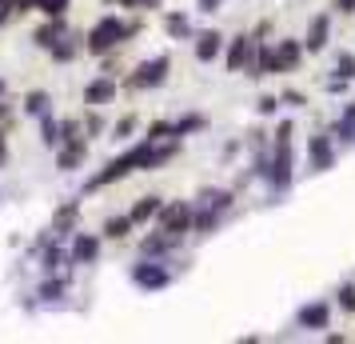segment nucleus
I'll return each mask as SVG.
<instances>
[{
	"label": "nucleus",
	"instance_id": "nucleus-1",
	"mask_svg": "<svg viewBox=\"0 0 355 344\" xmlns=\"http://www.w3.org/2000/svg\"><path fill=\"white\" fill-rule=\"evenodd\" d=\"M180 152V140L176 136H168V140H140V145H132L128 152H120V156H112V161L104 164L100 172H92L88 181H84V193H100V188H108V184L124 181V177H132V172H148V168H160V164H168L172 156Z\"/></svg>",
	"mask_w": 355,
	"mask_h": 344
},
{
	"label": "nucleus",
	"instance_id": "nucleus-2",
	"mask_svg": "<svg viewBox=\"0 0 355 344\" xmlns=\"http://www.w3.org/2000/svg\"><path fill=\"white\" fill-rule=\"evenodd\" d=\"M140 33V24L136 20H120V17H100L92 28H88V36H84V49L92 52V56H108V52H116L120 44H128V36Z\"/></svg>",
	"mask_w": 355,
	"mask_h": 344
},
{
	"label": "nucleus",
	"instance_id": "nucleus-3",
	"mask_svg": "<svg viewBox=\"0 0 355 344\" xmlns=\"http://www.w3.org/2000/svg\"><path fill=\"white\" fill-rule=\"evenodd\" d=\"M168 72H172V56H152L144 65H136V72L124 76V88L128 92H144V88H160L168 81Z\"/></svg>",
	"mask_w": 355,
	"mask_h": 344
},
{
	"label": "nucleus",
	"instance_id": "nucleus-4",
	"mask_svg": "<svg viewBox=\"0 0 355 344\" xmlns=\"http://www.w3.org/2000/svg\"><path fill=\"white\" fill-rule=\"evenodd\" d=\"M291 168H295V161H291V140H275L272 161H268V177H263V181L272 184V193H288L291 188Z\"/></svg>",
	"mask_w": 355,
	"mask_h": 344
},
{
	"label": "nucleus",
	"instance_id": "nucleus-5",
	"mask_svg": "<svg viewBox=\"0 0 355 344\" xmlns=\"http://www.w3.org/2000/svg\"><path fill=\"white\" fill-rule=\"evenodd\" d=\"M192 216H196V204L192 200H168L156 216V229L172 232V236H184V232H192Z\"/></svg>",
	"mask_w": 355,
	"mask_h": 344
},
{
	"label": "nucleus",
	"instance_id": "nucleus-6",
	"mask_svg": "<svg viewBox=\"0 0 355 344\" xmlns=\"http://www.w3.org/2000/svg\"><path fill=\"white\" fill-rule=\"evenodd\" d=\"M132 284L136 288H144V293H156V288H168L172 284V272H168V264L164 261H140L132 268Z\"/></svg>",
	"mask_w": 355,
	"mask_h": 344
},
{
	"label": "nucleus",
	"instance_id": "nucleus-7",
	"mask_svg": "<svg viewBox=\"0 0 355 344\" xmlns=\"http://www.w3.org/2000/svg\"><path fill=\"white\" fill-rule=\"evenodd\" d=\"M252 52H256V36L252 33H240L227 40V52H224V68L227 72H243L248 60H252Z\"/></svg>",
	"mask_w": 355,
	"mask_h": 344
},
{
	"label": "nucleus",
	"instance_id": "nucleus-8",
	"mask_svg": "<svg viewBox=\"0 0 355 344\" xmlns=\"http://www.w3.org/2000/svg\"><path fill=\"white\" fill-rule=\"evenodd\" d=\"M88 145H92L88 136H80V140H60V145H56V168H60V172H76V168L88 161Z\"/></svg>",
	"mask_w": 355,
	"mask_h": 344
},
{
	"label": "nucleus",
	"instance_id": "nucleus-9",
	"mask_svg": "<svg viewBox=\"0 0 355 344\" xmlns=\"http://www.w3.org/2000/svg\"><path fill=\"white\" fill-rule=\"evenodd\" d=\"M307 161H311V172H327V168L336 164V145H331L327 132H315V136L307 140Z\"/></svg>",
	"mask_w": 355,
	"mask_h": 344
},
{
	"label": "nucleus",
	"instance_id": "nucleus-10",
	"mask_svg": "<svg viewBox=\"0 0 355 344\" xmlns=\"http://www.w3.org/2000/svg\"><path fill=\"white\" fill-rule=\"evenodd\" d=\"M116 92H120V81L116 76H96V81L84 84V104L88 108H104V104H112Z\"/></svg>",
	"mask_w": 355,
	"mask_h": 344
},
{
	"label": "nucleus",
	"instance_id": "nucleus-11",
	"mask_svg": "<svg viewBox=\"0 0 355 344\" xmlns=\"http://www.w3.org/2000/svg\"><path fill=\"white\" fill-rule=\"evenodd\" d=\"M252 81H263V76H275L279 72V65H275V44H263V40H256V52H252V60H248V68H243Z\"/></svg>",
	"mask_w": 355,
	"mask_h": 344
},
{
	"label": "nucleus",
	"instance_id": "nucleus-12",
	"mask_svg": "<svg viewBox=\"0 0 355 344\" xmlns=\"http://www.w3.org/2000/svg\"><path fill=\"white\" fill-rule=\"evenodd\" d=\"M180 240L184 236H172V232H148L144 240H140V256H148V261H164L168 252H176L180 248Z\"/></svg>",
	"mask_w": 355,
	"mask_h": 344
},
{
	"label": "nucleus",
	"instance_id": "nucleus-13",
	"mask_svg": "<svg viewBox=\"0 0 355 344\" xmlns=\"http://www.w3.org/2000/svg\"><path fill=\"white\" fill-rule=\"evenodd\" d=\"M327 320H331V304H323V300H311V304H304V309L295 312V325L311 328V332L327 328Z\"/></svg>",
	"mask_w": 355,
	"mask_h": 344
},
{
	"label": "nucleus",
	"instance_id": "nucleus-14",
	"mask_svg": "<svg viewBox=\"0 0 355 344\" xmlns=\"http://www.w3.org/2000/svg\"><path fill=\"white\" fill-rule=\"evenodd\" d=\"M327 40H331V17L320 13V17H311V24H307L304 49L307 52H323V49H327Z\"/></svg>",
	"mask_w": 355,
	"mask_h": 344
},
{
	"label": "nucleus",
	"instance_id": "nucleus-15",
	"mask_svg": "<svg viewBox=\"0 0 355 344\" xmlns=\"http://www.w3.org/2000/svg\"><path fill=\"white\" fill-rule=\"evenodd\" d=\"M72 264H96L100 256V236L96 232H76V240H72Z\"/></svg>",
	"mask_w": 355,
	"mask_h": 344
},
{
	"label": "nucleus",
	"instance_id": "nucleus-16",
	"mask_svg": "<svg viewBox=\"0 0 355 344\" xmlns=\"http://www.w3.org/2000/svg\"><path fill=\"white\" fill-rule=\"evenodd\" d=\"M220 52H224V36L216 33V28H204V33L196 36V60H200V65L220 60Z\"/></svg>",
	"mask_w": 355,
	"mask_h": 344
},
{
	"label": "nucleus",
	"instance_id": "nucleus-17",
	"mask_svg": "<svg viewBox=\"0 0 355 344\" xmlns=\"http://www.w3.org/2000/svg\"><path fill=\"white\" fill-rule=\"evenodd\" d=\"M304 40H279L275 44V65H279V72H295V68L304 65Z\"/></svg>",
	"mask_w": 355,
	"mask_h": 344
},
{
	"label": "nucleus",
	"instance_id": "nucleus-18",
	"mask_svg": "<svg viewBox=\"0 0 355 344\" xmlns=\"http://www.w3.org/2000/svg\"><path fill=\"white\" fill-rule=\"evenodd\" d=\"M64 33H68L64 17H49V20H44V24H40V28L33 33V44H36V49H44V52H49V49H52V44H56V40H60Z\"/></svg>",
	"mask_w": 355,
	"mask_h": 344
},
{
	"label": "nucleus",
	"instance_id": "nucleus-19",
	"mask_svg": "<svg viewBox=\"0 0 355 344\" xmlns=\"http://www.w3.org/2000/svg\"><path fill=\"white\" fill-rule=\"evenodd\" d=\"M331 72H336V76L327 81V92H343V88L355 81V56H352V52H339V56H336V68H331Z\"/></svg>",
	"mask_w": 355,
	"mask_h": 344
},
{
	"label": "nucleus",
	"instance_id": "nucleus-20",
	"mask_svg": "<svg viewBox=\"0 0 355 344\" xmlns=\"http://www.w3.org/2000/svg\"><path fill=\"white\" fill-rule=\"evenodd\" d=\"M232 200H236L232 188H200V197H196L192 204H200V208H216V213H227Z\"/></svg>",
	"mask_w": 355,
	"mask_h": 344
},
{
	"label": "nucleus",
	"instance_id": "nucleus-21",
	"mask_svg": "<svg viewBox=\"0 0 355 344\" xmlns=\"http://www.w3.org/2000/svg\"><path fill=\"white\" fill-rule=\"evenodd\" d=\"M76 220H80V204H76V200H64V204L56 208V216H52V232L64 236V232L76 229Z\"/></svg>",
	"mask_w": 355,
	"mask_h": 344
},
{
	"label": "nucleus",
	"instance_id": "nucleus-22",
	"mask_svg": "<svg viewBox=\"0 0 355 344\" xmlns=\"http://www.w3.org/2000/svg\"><path fill=\"white\" fill-rule=\"evenodd\" d=\"M80 52H84V40H76V36L64 33V36H60V40L49 49V56H52V60H60V65H68V60H76Z\"/></svg>",
	"mask_w": 355,
	"mask_h": 344
},
{
	"label": "nucleus",
	"instance_id": "nucleus-23",
	"mask_svg": "<svg viewBox=\"0 0 355 344\" xmlns=\"http://www.w3.org/2000/svg\"><path fill=\"white\" fill-rule=\"evenodd\" d=\"M160 208H164V200L148 193V197H140L136 204H132V213H128V216L136 220V224H148V220H156V216H160Z\"/></svg>",
	"mask_w": 355,
	"mask_h": 344
},
{
	"label": "nucleus",
	"instance_id": "nucleus-24",
	"mask_svg": "<svg viewBox=\"0 0 355 344\" xmlns=\"http://www.w3.org/2000/svg\"><path fill=\"white\" fill-rule=\"evenodd\" d=\"M164 33L172 36V40H192V20H188V13H168L164 17Z\"/></svg>",
	"mask_w": 355,
	"mask_h": 344
},
{
	"label": "nucleus",
	"instance_id": "nucleus-25",
	"mask_svg": "<svg viewBox=\"0 0 355 344\" xmlns=\"http://www.w3.org/2000/svg\"><path fill=\"white\" fill-rule=\"evenodd\" d=\"M24 113L36 116V120H40V116H49V113H52V97L44 92V88H33V92H24Z\"/></svg>",
	"mask_w": 355,
	"mask_h": 344
},
{
	"label": "nucleus",
	"instance_id": "nucleus-26",
	"mask_svg": "<svg viewBox=\"0 0 355 344\" xmlns=\"http://www.w3.org/2000/svg\"><path fill=\"white\" fill-rule=\"evenodd\" d=\"M204 129H208V116H200V113L172 120V136H176V140H184V136H192V132H204Z\"/></svg>",
	"mask_w": 355,
	"mask_h": 344
},
{
	"label": "nucleus",
	"instance_id": "nucleus-27",
	"mask_svg": "<svg viewBox=\"0 0 355 344\" xmlns=\"http://www.w3.org/2000/svg\"><path fill=\"white\" fill-rule=\"evenodd\" d=\"M132 229H136L132 216H108V220H104V236H108V240H128Z\"/></svg>",
	"mask_w": 355,
	"mask_h": 344
},
{
	"label": "nucleus",
	"instance_id": "nucleus-28",
	"mask_svg": "<svg viewBox=\"0 0 355 344\" xmlns=\"http://www.w3.org/2000/svg\"><path fill=\"white\" fill-rule=\"evenodd\" d=\"M220 216L216 208H200L196 204V216H192V232H200V236H208V232H216V224H220Z\"/></svg>",
	"mask_w": 355,
	"mask_h": 344
},
{
	"label": "nucleus",
	"instance_id": "nucleus-29",
	"mask_svg": "<svg viewBox=\"0 0 355 344\" xmlns=\"http://www.w3.org/2000/svg\"><path fill=\"white\" fill-rule=\"evenodd\" d=\"M331 136H339V140H352L355 145V104H347L343 108V116H339V124H336V132Z\"/></svg>",
	"mask_w": 355,
	"mask_h": 344
},
{
	"label": "nucleus",
	"instance_id": "nucleus-30",
	"mask_svg": "<svg viewBox=\"0 0 355 344\" xmlns=\"http://www.w3.org/2000/svg\"><path fill=\"white\" fill-rule=\"evenodd\" d=\"M40 140H44V145L49 148H56L60 145V120H56V116H40Z\"/></svg>",
	"mask_w": 355,
	"mask_h": 344
},
{
	"label": "nucleus",
	"instance_id": "nucleus-31",
	"mask_svg": "<svg viewBox=\"0 0 355 344\" xmlns=\"http://www.w3.org/2000/svg\"><path fill=\"white\" fill-rule=\"evenodd\" d=\"M80 136H88L80 116H60V140H80Z\"/></svg>",
	"mask_w": 355,
	"mask_h": 344
},
{
	"label": "nucleus",
	"instance_id": "nucleus-32",
	"mask_svg": "<svg viewBox=\"0 0 355 344\" xmlns=\"http://www.w3.org/2000/svg\"><path fill=\"white\" fill-rule=\"evenodd\" d=\"M68 4H72V0H33V8L40 17H64Z\"/></svg>",
	"mask_w": 355,
	"mask_h": 344
},
{
	"label": "nucleus",
	"instance_id": "nucleus-33",
	"mask_svg": "<svg viewBox=\"0 0 355 344\" xmlns=\"http://www.w3.org/2000/svg\"><path fill=\"white\" fill-rule=\"evenodd\" d=\"M80 120H84V132H88V140L104 132V116H100V113H92V108H88V113H84Z\"/></svg>",
	"mask_w": 355,
	"mask_h": 344
},
{
	"label": "nucleus",
	"instance_id": "nucleus-34",
	"mask_svg": "<svg viewBox=\"0 0 355 344\" xmlns=\"http://www.w3.org/2000/svg\"><path fill=\"white\" fill-rule=\"evenodd\" d=\"M40 296H44V300H60V296H64V280L49 277L44 284H40Z\"/></svg>",
	"mask_w": 355,
	"mask_h": 344
},
{
	"label": "nucleus",
	"instance_id": "nucleus-35",
	"mask_svg": "<svg viewBox=\"0 0 355 344\" xmlns=\"http://www.w3.org/2000/svg\"><path fill=\"white\" fill-rule=\"evenodd\" d=\"M172 136V120H152L148 124V140H168Z\"/></svg>",
	"mask_w": 355,
	"mask_h": 344
},
{
	"label": "nucleus",
	"instance_id": "nucleus-36",
	"mask_svg": "<svg viewBox=\"0 0 355 344\" xmlns=\"http://www.w3.org/2000/svg\"><path fill=\"white\" fill-rule=\"evenodd\" d=\"M336 304L343 312H355V284H343V288H339L336 293Z\"/></svg>",
	"mask_w": 355,
	"mask_h": 344
},
{
	"label": "nucleus",
	"instance_id": "nucleus-37",
	"mask_svg": "<svg viewBox=\"0 0 355 344\" xmlns=\"http://www.w3.org/2000/svg\"><path fill=\"white\" fill-rule=\"evenodd\" d=\"M132 132H136V116H124V120L112 124V140H124V136H132Z\"/></svg>",
	"mask_w": 355,
	"mask_h": 344
},
{
	"label": "nucleus",
	"instance_id": "nucleus-38",
	"mask_svg": "<svg viewBox=\"0 0 355 344\" xmlns=\"http://www.w3.org/2000/svg\"><path fill=\"white\" fill-rule=\"evenodd\" d=\"M56 268H60V248L49 245L44 248V272H56Z\"/></svg>",
	"mask_w": 355,
	"mask_h": 344
},
{
	"label": "nucleus",
	"instance_id": "nucleus-39",
	"mask_svg": "<svg viewBox=\"0 0 355 344\" xmlns=\"http://www.w3.org/2000/svg\"><path fill=\"white\" fill-rule=\"evenodd\" d=\"M256 108H259V116H272L275 108H279V97H259Z\"/></svg>",
	"mask_w": 355,
	"mask_h": 344
},
{
	"label": "nucleus",
	"instance_id": "nucleus-40",
	"mask_svg": "<svg viewBox=\"0 0 355 344\" xmlns=\"http://www.w3.org/2000/svg\"><path fill=\"white\" fill-rule=\"evenodd\" d=\"M116 8H152V4H160V0H108Z\"/></svg>",
	"mask_w": 355,
	"mask_h": 344
},
{
	"label": "nucleus",
	"instance_id": "nucleus-41",
	"mask_svg": "<svg viewBox=\"0 0 355 344\" xmlns=\"http://www.w3.org/2000/svg\"><path fill=\"white\" fill-rule=\"evenodd\" d=\"M17 17V8H12V0H0V28L8 24V20Z\"/></svg>",
	"mask_w": 355,
	"mask_h": 344
},
{
	"label": "nucleus",
	"instance_id": "nucleus-42",
	"mask_svg": "<svg viewBox=\"0 0 355 344\" xmlns=\"http://www.w3.org/2000/svg\"><path fill=\"white\" fill-rule=\"evenodd\" d=\"M279 104H291V108H300V104H304V92H295V88H288V92L279 97Z\"/></svg>",
	"mask_w": 355,
	"mask_h": 344
},
{
	"label": "nucleus",
	"instance_id": "nucleus-43",
	"mask_svg": "<svg viewBox=\"0 0 355 344\" xmlns=\"http://www.w3.org/2000/svg\"><path fill=\"white\" fill-rule=\"evenodd\" d=\"M291 132H295V124H291V120H284V124L272 132V136H275V140H291Z\"/></svg>",
	"mask_w": 355,
	"mask_h": 344
},
{
	"label": "nucleus",
	"instance_id": "nucleus-44",
	"mask_svg": "<svg viewBox=\"0 0 355 344\" xmlns=\"http://www.w3.org/2000/svg\"><path fill=\"white\" fill-rule=\"evenodd\" d=\"M4 164H8V132L0 129V168H4Z\"/></svg>",
	"mask_w": 355,
	"mask_h": 344
},
{
	"label": "nucleus",
	"instance_id": "nucleus-45",
	"mask_svg": "<svg viewBox=\"0 0 355 344\" xmlns=\"http://www.w3.org/2000/svg\"><path fill=\"white\" fill-rule=\"evenodd\" d=\"M196 4H200V13H216V8H220L224 0H196Z\"/></svg>",
	"mask_w": 355,
	"mask_h": 344
},
{
	"label": "nucleus",
	"instance_id": "nucleus-46",
	"mask_svg": "<svg viewBox=\"0 0 355 344\" xmlns=\"http://www.w3.org/2000/svg\"><path fill=\"white\" fill-rule=\"evenodd\" d=\"M12 8L17 13H33V0H12Z\"/></svg>",
	"mask_w": 355,
	"mask_h": 344
},
{
	"label": "nucleus",
	"instance_id": "nucleus-47",
	"mask_svg": "<svg viewBox=\"0 0 355 344\" xmlns=\"http://www.w3.org/2000/svg\"><path fill=\"white\" fill-rule=\"evenodd\" d=\"M336 8L339 13H355V0H336Z\"/></svg>",
	"mask_w": 355,
	"mask_h": 344
},
{
	"label": "nucleus",
	"instance_id": "nucleus-48",
	"mask_svg": "<svg viewBox=\"0 0 355 344\" xmlns=\"http://www.w3.org/2000/svg\"><path fill=\"white\" fill-rule=\"evenodd\" d=\"M0 97H4V81H0Z\"/></svg>",
	"mask_w": 355,
	"mask_h": 344
}]
</instances>
